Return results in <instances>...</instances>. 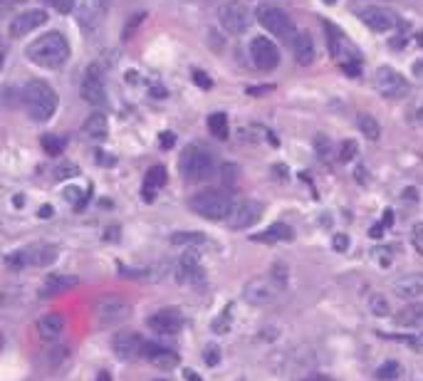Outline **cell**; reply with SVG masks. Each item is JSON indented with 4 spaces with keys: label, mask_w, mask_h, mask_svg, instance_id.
Segmentation results:
<instances>
[{
    "label": "cell",
    "mask_w": 423,
    "mask_h": 381,
    "mask_svg": "<svg viewBox=\"0 0 423 381\" xmlns=\"http://www.w3.org/2000/svg\"><path fill=\"white\" fill-rule=\"evenodd\" d=\"M25 55L30 62L40 65V67L57 69L69 60V42L63 33H45L30 42Z\"/></svg>",
    "instance_id": "1"
},
{
    "label": "cell",
    "mask_w": 423,
    "mask_h": 381,
    "mask_svg": "<svg viewBox=\"0 0 423 381\" xmlns=\"http://www.w3.org/2000/svg\"><path fill=\"white\" fill-rule=\"evenodd\" d=\"M23 104L35 121H47L57 109V94L47 82L33 80L23 90Z\"/></svg>",
    "instance_id": "2"
},
{
    "label": "cell",
    "mask_w": 423,
    "mask_h": 381,
    "mask_svg": "<svg viewBox=\"0 0 423 381\" xmlns=\"http://www.w3.org/2000/svg\"><path fill=\"white\" fill-rule=\"evenodd\" d=\"M233 205L235 203L231 201V196L220 194V191H201L188 201V208L206 221H228Z\"/></svg>",
    "instance_id": "3"
},
{
    "label": "cell",
    "mask_w": 423,
    "mask_h": 381,
    "mask_svg": "<svg viewBox=\"0 0 423 381\" xmlns=\"http://www.w3.org/2000/svg\"><path fill=\"white\" fill-rule=\"evenodd\" d=\"M179 166L188 181H204V178H208L215 171V159L208 149L193 144V146L183 149V154H181V159H179Z\"/></svg>",
    "instance_id": "4"
},
{
    "label": "cell",
    "mask_w": 423,
    "mask_h": 381,
    "mask_svg": "<svg viewBox=\"0 0 423 381\" xmlns=\"http://www.w3.org/2000/svg\"><path fill=\"white\" fill-rule=\"evenodd\" d=\"M131 314L129 302L122 300V297H114V295H104L94 302V319L99 322L102 327H114V325H122L126 322Z\"/></svg>",
    "instance_id": "5"
},
{
    "label": "cell",
    "mask_w": 423,
    "mask_h": 381,
    "mask_svg": "<svg viewBox=\"0 0 423 381\" xmlns=\"http://www.w3.org/2000/svg\"><path fill=\"white\" fill-rule=\"evenodd\" d=\"M255 15H258V23L263 25V28H265L267 33L277 35V37H282V40H288V37H295V23H292V17H290L288 12L282 10V8H277V6H260Z\"/></svg>",
    "instance_id": "6"
},
{
    "label": "cell",
    "mask_w": 423,
    "mask_h": 381,
    "mask_svg": "<svg viewBox=\"0 0 423 381\" xmlns=\"http://www.w3.org/2000/svg\"><path fill=\"white\" fill-rule=\"evenodd\" d=\"M57 257V245H33L28 251H17L15 255H8V265L10 268H25V265H33V268H45L50 262H55Z\"/></svg>",
    "instance_id": "7"
},
{
    "label": "cell",
    "mask_w": 423,
    "mask_h": 381,
    "mask_svg": "<svg viewBox=\"0 0 423 381\" xmlns=\"http://www.w3.org/2000/svg\"><path fill=\"white\" fill-rule=\"evenodd\" d=\"M218 23L228 35H243L245 30H248V25H250V12H248V8H245L243 3L231 0V3H226V6H220Z\"/></svg>",
    "instance_id": "8"
},
{
    "label": "cell",
    "mask_w": 423,
    "mask_h": 381,
    "mask_svg": "<svg viewBox=\"0 0 423 381\" xmlns=\"http://www.w3.org/2000/svg\"><path fill=\"white\" fill-rule=\"evenodd\" d=\"M277 295H280V287L272 282L270 275H267V278H253L243 287L245 302H250V305H255V307H265V305H272V302L277 300Z\"/></svg>",
    "instance_id": "9"
},
{
    "label": "cell",
    "mask_w": 423,
    "mask_h": 381,
    "mask_svg": "<svg viewBox=\"0 0 423 381\" xmlns=\"http://www.w3.org/2000/svg\"><path fill=\"white\" fill-rule=\"evenodd\" d=\"M374 85H376V90L381 92V97H389V99L406 97V92H408L406 80L391 67H379L376 77H374Z\"/></svg>",
    "instance_id": "10"
},
{
    "label": "cell",
    "mask_w": 423,
    "mask_h": 381,
    "mask_svg": "<svg viewBox=\"0 0 423 381\" xmlns=\"http://www.w3.org/2000/svg\"><path fill=\"white\" fill-rule=\"evenodd\" d=\"M250 57H253L255 67L265 69V72H270V69H275L277 65H280V50H277L275 42L267 40V37H253V42H250Z\"/></svg>",
    "instance_id": "11"
},
{
    "label": "cell",
    "mask_w": 423,
    "mask_h": 381,
    "mask_svg": "<svg viewBox=\"0 0 423 381\" xmlns=\"http://www.w3.org/2000/svg\"><path fill=\"white\" fill-rule=\"evenodd\" d=\"M82 99L87 104H102L107 99V90H104V67L92 65L87 69L85 80H82Z\"/></svg>",
    "instance_id": "12"
},
{
    "label": "cell",
    "mask_w": 423,
    "mask_h": 381,
    "mask_svg": "<svg viewBox=\"0 0 423 381\" xmlns=\"http://www.w3.org/2000/svg\"><path fill=\"white\" fill-rule=\"evenodd\" d=\"M263 216V203L260 201H243V203L233 205L231 216H228V226L233 230H245V228L255 226Z\"/></svg>",
    "instance_id": "13"
},
{
    "label": "cell",
    "mask_w": 423,
    "mask_h": 381,
    "mask_svg": "<svg viewBox=\"0 0 423 381\" xmlns=\"http://www.w3.org/2000/svg\"><path fill=\"white\" fill-rule=\"evenodd\" d=\"M147 325L151 327L154 332H158V335H179L181 327H183V314L179 312L176 307H166V310H158V312L149 314Z\"/></svg>",
    "instance_id": "14"
},
{
    "label": "cell",
    "mask_w": 423,
    "mask_h": 381,
    "mask_svg": "<svg viewBox=\"0 0 423 381\" xmlns=\"http://www.w3.org/2000/svg\"><path fill=\"white\" fill-rule=\"evenodd\" d=\"M45 23H47V12L40 10V8H30V10L17 12V15L13 17L10 35L13 37H23V35L33 33V30H38L40 25H45Z\"/></svg>",
    "instance_id": "15"
},
{
    "label": "cell",
    "mask_w": 423,
    "mask_h": 381,
    "mask_svg": "<svg viewBox=\"0 0 423 381\" xmlns=\"http://www.w3.org/2000/svg\"><path fill=\"white\" fill-rule=\"evenodd\" d=\"M104 12H107V0H82L79 6V28L87 30V33H94L102 23Z\"/></svg>",
    "instance_id": "16"
},
{
    "label": "cell",
    "mask_w": 423,
    "mask_h": 381,
    "mask_svg": "<svg viewBox=\"0 0 423 381\" xmlns=\"http://www.w3.org/2000/svg\"><path fill=\"white\" fill-rule=\"evenodd\" d=\"M391 290H394V295L401 297V300H418V297H423V273L401 275V278L394 280Z\"/></svg>",
    "instance_id": "17"
},
{
    "label": "cell",
    "mask_w": 423,
    "mask_h": 381,
    "mask_svg": "<svg viewBox=\"0 0 423 381\" xmlns=\"http://www.w3.org/2000/svg\"><path fill=\"white\" fill-rule=\"evenodd\" d=\"M144 359H147L149 364L158 366V369H174L179 366L181 357L169 347H161V344H154V341H147L144 344Z\"/></svg>",
    "instance_id": "18"
},
{
    "label": "cell",
    "mask_w": 423,
    "mask_h": 381,
    "mask_svg": "<svg viewBox=\"0 0 423 381\" xmlns=\"http://www.w3.org/2000/svg\"><path fill=\"white\" fill-rule=\"evenodd\" d=\"M361 23L376 33H389L396 28V15L386 8H367V10H361Z\"/></svg>",
    "instance_id": "19"
},
{
    "label": "cell",
    "mask_w": 423,
    "mask_h": 381,
    "mask_svg": "<svg viewBox=\"0 0 423 381\" xmlns=\"http://www.w3.org/2000/svg\"><path fill=\"white\" fill-rule=\"evenodd\" d=\"M144 344L147 341L141 339L134 332H122V335L114 339V352L122 359H139L144 357Z\"/></svg>",
    "instance_id": "20"
},
{
    "label": "cell",
    "mask_w": 423,
    "mask_h": 381,
    "mask_svg": "<svg viewBox=\"0 0 423 381\" xmlns=\"http://www.w3.org/2000/svg\"><path fill=\"white\" fill-rule=\"evenodd\" d=\"M65 327H67V319L63 317V314H45L42 319H38V335L42 337V339L52 341L57 339V337L65 335Z\"/></svg>",
    "instance_id": "21"
},
{
    "label": "cell",
    "mask_w": 423,
    "mask_h": 381,
    "mask_svg": "<svg viewBox=\"0 0 423 381\" xmlns=\"http://www.w3.org/2000/svg\"><path fill=\"white\" fill-rule=\"evenodd\" d=\"M292 52L299 65H312L315 60V42L307 33H295L292 37Z\"/></svg>",
    "instance_id": "22"
},
{
    "label": "cell",
    "mask_w": 423,
    "mask_h": 381,
    "mask_svg": "<svg viewBox=\"0 0 423 381\" xmlns=\"http://www.w3.org/2000/svg\"><path fill=\"white\" fill-rule=\"evenodd\" d=\"M77 285H79V278H74V275H50V278L45 280V285H42V295L45 297L60 295V292L72 290Z\"/></svg>",
    "instance_id": "23"
},
{
    "label": "cell",
    "mask_w": 423,
    "mask_h": 381,
    "mask_svg": "<svg viewBox=\"0 0 423 381\" xmlns=\"http://www.w3.org/2000/svg\"><path fill=\"white\" fill-rule=\"evenodd\" d=\"M166 183V169L164 166H151L144 176V198L151 201L154 194H158V188Z\"/></svg>",
    "instance_id": "24"
},
{
    "label": "cell",
    "mask_w": 423,
    "mask_h": 381,
    "mask_svg": "<svg viewBox=\"0 0 423 381\" xmlns=\"http://www.w3.org/2000/svg\"><path fill=\"white\" fill-rule=\"evenodd\" d=\"M396 325L399 327H423V302L406 305L396 314Z\"/></svg>",
    "instance_id": "25"
},
{
    "label": "cell",
    "mask_w": 423,
    "mask_h": 381,
    "mask_svg": "<svg viewBox=\"0 0 423 381\" xmlns=\"http://www.w3.org/2000/svg\"><path fill=\"white\" fill-rule=\"evenodd\" d=\"M292 228L285 226V223H275V226H270L265 230V233H258L253 235V240H258V243H282V240H292Z\"/></svg>",
    "instance_id": "26"
},
{
    "label": "cell",
    "mask_w": 423,
    "mask_h": 381,
    "mask_svg": "<svg viewBox=\"0 0 423 381\" xmlns=\"http://www.w3.org/2000/svg\"><path fill=\"white\" fill-rule=\"evenodd\" d=\"M82 131H85L90 139H104L109 131V121H107V114L102 112H94L90 117V119L85 121V126H82Z\"/></svg>",
    "instance_id": "27"
},
{
    "label": "cell",
    "mask_w": 423,
    "mask_h": 381,
    "mask_svg": "<svg viewBox=\"0 0 423 381\" xmlns=\"http://www.w3.org/2000/svg\"><path fill=\"white\" fill-rule=\"evenodd\" d=\"M176 278L181 280V282H196V280H201L204 275H201V265H198V260L193 255H186L183 260L179 262V273H176Z\"/></svg>",
    "instance_id": "28"
},
{
    "label": "cell",
    "mask_w": 423,
    "mask_h": 381,
    "mask_svg": "<svg viewBox=\"0 0 423 381\" xmlns=\"http://www.w3.org/2000/svg\"><path fill=\"white\" fill-rule=\"evenodd\" d=\"M356 124H359L361 134H364V137H367L369 142H376V139L381 137V126H379V121L374 119L372 114H359Z\"/></svg>",
    "instance_id": "29"
},
{
    "label": "cell",
    "mask_w": 423,
    "mask_h": 381,
    "mask_svg": "<svg viewBox=\"0 0 423 381\" xmlns=\"http://www.w3.org/2000/svg\"><path fill=\"white\" fill-rule=\"evenodd\" d=\"M201 243H206V235L196 233V230H181V233L171 235V245H179V248H193Z\"/></svg>",
    "instance_id": "30"
},
{
    "label": "cell",
    "mask_w": 423,
    "mask_h": 381,
    "mask_svg": "<svg viewBox=\"0 0 423 381\" xmlns=\"http://www.w3.org/2000/svg\"><path fill=\"white\" fill-rule=\"evenodd\" d=\"M208 131L215 139H228V117L223 112H215L208 117Z\"/></svg>",
    "instance_id": "31"
},
{
    "label": "cell",
    "mask_w": 423,
    "mask_h": 381,
    "mask_svg": "<svg viewBox=\"0 0 423 381\" xmlns=\"http://www.w3.org/2000/svg\"><path fill=\"white\" fill-rule=\"evenodd\" d=\"M369 310H372L376 317H389L391 314V305H389V300H386V295L369 297Z\"/></svg>",
    "instance_id": "32"
},
{
    "label": "cell",
    "mask_w": 423,
    "mask_h": 381,
    "mask_svg": "<svg viewBox=\"0 0 423 381\" xmlns=\"http://www.w3.org/2000/svg\"><path fill=\"white\" fill-rule=\"evenodd\" d=\"M324 30H327L329 52H332L334 57H342V33H339V28H334L332 23H324Z\"/></svg>",
    "instance_id": "33"
},
{
    "label": "cell",
    "mask_w": 423,
    "mask_h": 381,
    "mask_svg": "<svg viewBox=\"0 0 423 381\" xmlns=\"http://www.w3.org/2000/svg\"><path fill=\"white\" fill-rule=\"evenodd\" d=\"M399 374H401V366H399V362H394V359L384 362V364L376 369V379H381V381H394V379H399Z\"/></svg>",
    "instance_id": "34"
},
{
    "label": "cell",
    "mask_w": 423,
    "mask_h": 381,
    "mask_svg": "<svg viewBox=\"0 0 423 381\" xmlns=\"http://www.w3.org/2000/svg\"><path fill=\"white\" fill-rule=\"evenodd\" d=\"M270 280L280 287V290H285V287H288V280H290L288 265H285V262H275L272 270H270Z\"/></svg>",
    "instance_id": "35"
},
{
    "label": "cell",
    "mask_w": 423,
    "mask_h": 381,
    "mask_svg": "<svg viewBox=\"0 0 423 381\" xmlns=\"http://www.w3.org/2000/svg\"><path fill=\"white\" fill-rule=\"evenodd\" d=\"M63 139L60 137H52V134H47V137H42V149H45V154L50 156H57L60 151H63Z\"/></svg>",
    "instance_id": "36"
},
{
    "label": "cell",
    "mask_w": 423,
    "mask_h": 381,
    "mask_svg": "<svg viewBox=\"0 0 423 381\" xmlns=\"http://www.w3.org/2000/svg\"><path fill=\"white\" fill-rule=\"evenodd\" d=\"M389 339H396V341H404V344H408L411 349H418V352H423V337H416V335H386Z\"/></svg>",
    "instance_id": "37"
},
{
    "label": "cell",
    "mask_w": 423,
    "mask_h": 381,
    "mask_svg": "<svg viewBox=\"0 0 423 381\" xmlns=\"http://www.w3.org/2000/svg\"><path fill=\"white\" fill-rule=\"evenodd\" d=\"M356 154H359V146H356L354 139H347V142L342 144V149H339V159L342 161H351Z\"/></svg>",
    "instance_id": "38"
},
{
    "label": "cell",
    "mask_w": 423,
    "mask_h": 381,
    "mask_svg": "<svg viewBox=\"0 0 423 381\" xmlns=\"http://www.w3.org/2000/svg\"><path fill=\"white\" fill-rule=\"evenodd\" d=\"M144 17H147V12H134V15L129 17V23H126V28H124V40H129L131 35H134V30L144 23Z\"/></svg>",
    "instance_id": "39"
},
{
    "label": "cell",
    "mask_w": 423,
    "mask_h": 381,
    "mask_svg": "<svg viewBox=\"0 0 423 381\" xmlns=\"http://www.w3.org/2000/svg\"><path fill=\"white\" fill-rule=\"evenodd\" d=\"M204 359H206V364H208V366H218L220 349L215 347V344H208V347H206V352H204Z\"/></svg>",
    "instance_id": "40"
},
{
    "label": "cell",
    "mask_w": 423,
    "mask_h": 381,
    "mask_svg": "<svg viewBox=\"0 0 423 381\" xmlns=\"http://www.w3.org/2000/svg\"><path fill=\"white\" fill-rule=\"evenodd\" d=\"M332 248L337 253H347V251H349V235H347V233H337L332 238Z\"/></svg>",
    "instance_id": "41"
},
{
    "label": "cell",
    "mask_w": 423,
    "mask_h": 381,
    "mask_svg": "<svg viewBox=\"0 0 423 381\" xmlns=\"http://www.w3.org/2000/svg\"><path fill=\"white\" fill-rule=\"evenodd\" d=\"M52 8H55L57 12H63V15H67V12H72L74 8V0H50Z\"/></svg>",
    "instance_id": "42"
},
{
    "label": "cell",
    "mask_w": 423,
    "mask_h": 381,
    "mask_svg": "<svg viewBox=\"0 0 423 381\" xmlns=\"http://www.w3.org/2000/svg\"><path fill=\"white\" fill-rule=\"evenodd\" d=\"M220 171H223V181H226L228 186H231V183L238 178V166L235 164H226Z\"/></svg>",
    "instance_id": "43"
},
{
    "label": "cell",
    "mask_w": 423,
    "mask_h": 381,
    "mask_svg": "<svg viewBox=\"0 0 423 381\" xmlns=\"http://www.w3.org/2000/svg\"><path fill=\"white\" fill-rule=\"evenodd\" d=\"M315 146H317V154H320V159H327L329 154V142L324 137H317L315 139Z\"/></svg>",
    "instance_id": "44"
},
{
    "label": "cell",
    "mask_w": 423,
    "mask_h": 381,
    "mask_svg": "<svg viewBox=\"0 0 423 381\" xmlns=\"http://www.w3.org/2000/svg\"><path fill=\"white\" fill-rule=\"evenodd\" d=\"M25 0H0V12H8V10H15L17 6H23Z\"/></svg>",
    "instance_id": "45"
},
{
    "label": "cell",
    "mask_w": 423,
    "mask_h": 381,
    "mask_svg": "<svg viewBox=\"0 0 423 381\" xmlns=\"http://www.w3.org/2000/svg\"><path fill=\"white\" fill-rule=\"evenodd\" d=\"M158 142H161V146L164 149H171L176 144V137L171 134V131H164V134H158Z\"/></svg>",
    "instance_id": "46"
},
{
    "label": "cell",
    "mask_w": 423,
    "mask_h": 381,
    "mask_svg": "<svg viewBox=\"0 0 423 381\" xmlns=\"http://www.w3.org/2000/svg\"><path fill=\"white\" fill-rule=\"evenodd\" d=\"M193 80H196V85L204 87V90H210V80L206 77L204 72H193Z\"/></svg>",
    "instance_id": "47"
},
{
    "label": "cell",
    "mask_w": 423,
    "mask_h": 381,
    "mask_svg": "<svg viewBox=\"0 0 423 381\" xmlns=\"http://www.w3.org/2000/svg\"><path fill=\"white\" fill-rule=\"evenodd\" d=\"M345 72L349 74V77H359V74H361L359 62H345Z\"/></svg>",
    "instance_id": "48"
},
{
    "label": "cell",
    "mask_w": 423,
    "mask_h": 381,
    "mask_svg": "<svg viewBox=\"0 0 423 381\" xmlns=\"http://www.w3.org/2000/svg\"><path fill=\"white\" fill-rule=\"evenodd\" d=\"M413 240H416L418 248H423V223H416V226H413Z\"/></svg>",
    "instance_id": "49"
},
{
    "label": "cell",
    "mask_w": 423,
    "mask_h": 381,
    "mask_svg": "<svg viewBox=\"0 0 423 381\" xmlns=\"http://www.w3.org/2000/svg\"><path fill=\"white\" fill-rule=\"evenodd\" d=\"M270 90H272V85H267V87H250L248 94H253V97H260V94H265V92H270Z\"/></svg>",
    "instance_id": "50"
},
{
    "label": "cell",
    "mask_w": 423,
    "mask_h": 381,
    "mask_svg": "<svg viewBox=\"0 0 423 381\" xmlns=\"http://www.w3.org/2000/svg\"><path fill=\"white\" fill-rule=\"evenodd\" d=\"M65 176H74L72 166H67V169H57V178H65Z\"/></svg>",
    "instance_id": "51"
},
{
    "label": "cell",
    "mask_w": 423,
    "mask_h": 381,
    "mask_svg": "<svg viewBox=\"0 0 423 381\" xmlns=\"http://www.w3.org/2000/svg\"><path fill=\"white\" fill-rule=\"evenodd\" d=\"M381 230H384V223L374 226V228H372V238H381Z\"/></svg>",
    "instance_id": "52"
},
{
    "label": "cell",
    "mask_w": 423,
    "mask_h": 381,
    "mask_svg": "<svg viewBox=\"0 0 423 381\" xmlns=\"http://www.w3.org/2000/svg\"><path fill=\"white\" fill-rule=\"evenodd\" d=\"M183 376H186V381H204L196 371H183Z\"/></svg>",
    "instance_id": "53"
},
{
    "label": "cell",
    "mask_w": 423,
    "mask_h": 381,
    "mask_svg": "<svg viewBox=\"0 0 423 381\" xmlns=\"http://www.w3.org/2000/svg\"><path fill=\"white\" fill-rule=\"evenodd\" d=\"M381 223H384V226H391V223H394V213L386 211V213H384V221H381Z\"/></svg>",
    "instance_id": "54"
},
{
    "label": "cell",
    "mask_w": 423,
    "mask_h": 381,
    "mask_svg": "<svg viewBox=\"0 0 423 381\" xmlns=\"http://www.w3.org/2000/svg\"><path fill=\"white\" fill-rule=\"evenodd\" d=\"M40 216H42V218H50V216H52V208H50V205H42V211H40Z\"/></svg>",
    "instance_id": "55"
},
{
    "label": "cell",
    "mask_w": 423,
    "mask_h": 381,
    "mask_svg": "<svg viewBox=\"0 0 423 381\" xmlns=\"http://www.w3.org/2000/svg\"><path fill=\"white\" fill-rule=\"evenodd\" d=\"M356 181L364 183V166H359V169H356Z\"/></svg>",
    "instance_id": "56"
},
{
    "label": "cell",
    "mask_w": 423,
    "mask_h": 381,
    "mask_svg": "<svg viewBox=\"0 0 423 381\" xmlns=\"http://www.w3.org/2000/svg\"><path fill=\"white\" fill-rule=\"evenodd\" d=\"M413 69L418 72V77H423V62H416V65H413Z\"/></svg>",
    "instance_id": "57"
},
{
    "label": "cell",
    "mask_w": 423,
    "mask_h": 381,
    "mask_svg": "<svg viewBox=\"0 0 423 381\" xmlns=\"http://www.w3.org/2000/svg\"><path fill=\"white\" fill-rule=\"evenodd\" d=\"M307 381H332V379H327V376H312V379H307Z\"/></svg>",
    "instance_id": "58"
},
{
    "label": "cell",
    "mask_w": 423,
    "mask_h": 381,
    "mask_svg": "<svg viewBox=\"0 0 423 381\" xmlns=\"http://www.w3.org/2000/svg\"><path fill=\"white\" fill-rule=\"evenodd\" d=\"M3 62H6V55H3V50H0V69H3Z\"/></svg>",
    "instance_id": "59"
},
{
    "label": "cell",
    "mask_w": 423,
    "mask_h": 381,
    "mask_svg": "<svg viewBox=\"0 0 423 381\" xmlns=\"http://www.w3.org/2000/svg\"><path fill=\"white\" fill-rule=\"evenodd\" d=\"M418 121H421V124H423V107L418 109Z\"/></svg>",
    "instance_id": "60"
},
{
    "label": "cell",
    "mask_w": 423,
    "mask_h": 381,
    "mask_svg": "<svg viewBox=\"0 0 423 381\" xmlns=\"http://www.w3.org/2000/svg\"><path fill=\"white\" fill-rule=\"evenodd\" d=\"M97 381H109V374H102V376H99V379H97Z\"/></svg>",
    "instance_id": "61"
},
{
    "label": "cell",
    "mask_w": 423,
    "mask_h": 381,
    "mask_svg": "<svg viewBox=\"0 0 423 381\" xmlns=\"http://www.w3.org/2000/svg\"><path fill=\"white\" fill-rule=\"evenodd\" d=\"M324 3H337V0H324Z\"/></svg>",
    "instance_id": "62"
},
{
    "label": "cell",
    "mask_w": 423,
    "mask_h": 381,
    "mask_svg": "<svg viewBox=\"0 0 423 381\" xmlns=\"http://www.w3.org/2000/svg\"><path fill=\"white\" fill-rule=\"evenodd\" d=\"M156 381H166V379H156Z\"/></svg>",
    "instance_id": "63"
}]
</instances>
